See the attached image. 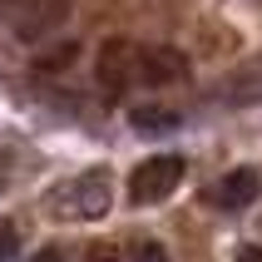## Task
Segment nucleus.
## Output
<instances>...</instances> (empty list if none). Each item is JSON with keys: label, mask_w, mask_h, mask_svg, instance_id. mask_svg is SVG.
Instances as JSON below:
<instances>
[{"label": "nucleus", "mask_w": 262, "mask_h": 262, "mask_svg": "<svg viewBox=\"0 0 262 262\" xmlns=\"http://www.w3.org/2000/svg\"><path fill=\"white\" fill-rule=\"evenodd\" d=\"M55 218H79V223H94L104 218L109 208H114V183L104 168H89V173L70 178V183H59L55 188Z\"/></svg>", "instance_id": "obj_1"}, {"label": "nucleus", "mask_w": 262, "mask_h": 262, "mask_svg": "<svg viewBox=\"0 0 262 262\" xmlns=\"http://www.w3.org/2000/svg\"><path fill=\"white\" fill-rule=\"evenodd\" d=\"M0 15L15 25L20 40H50L70 20V0H0Z\"/></svg>", "instance_id": "obj_2"}, {"label": "nucleus", "mask_w": 262, "mask_h": 262, "mask_svg": "<svg viewBox=\"0 0 262 262\" xmlns=\"http://www.w3.org/2000/svg\"><path fill=\"white\" fill-rule=\"evenodd\" d=\"M183 183V159L178 154H159V159H144L129 173V198L134 203H159Z\"/></svg>", "instance_id": "obj_3"}, {"label": "nucleus", "mask_w": 262, "mask_h": 262, "mask_svg": "<svg viewBox=\"0 0 262 262\" xmlns=\"http://www.w3.org/2000/svg\"><path fill=\"white\" fill-rule=\"evenodd\" d=\"M99 84L109 89V94L139 84V45H129V40H109L99 50Z\"/></svg>", "instance_id": "obj_4"}, {"label": "nucleus", "mask_w": 262, "mask_h": 262, "mask_svg": "<svg viewBox=\"0 0 262 262\" xmlns=\"http://www.w3.org/2000/svg\"><path fill=\"white\" fill-rule=\"evenodd\" d=\"M188 79V59L168 45H139V84H173Z\"/></svg>", "instance_id": "obj_5"}, {"label": "nucleus", "mask_w": 262, "mask_h": 262, "mask_svg": "<svg viewBox=\"0 0 262 262\" xmlns=\"http://www.w3.org/2000/svg\"><path fill=\"white\" fill-rule=\"evenodd\" d=\"M257 193H262L257 168H233V173L213 188V203L228 208V213H237V208H252V203H257Z\"/></svg>", "instance_id": "obj_6"}, {"label": "nucleus", "mask_w": 262, "mask_h": 262, "mask_svg": "<svg viewBox=\"0 0 262 262\" xmlns=\"http://www.w3.org/2000/svg\"><path fill=\"white\" fill-rule=\"evenodd\" d=\"M129 124H134V134H173L178 124H183V114L178 109H168V104H139V109H129Z\"/></svg>", "instance_id": "obj_7"}, {"label": "nucleus", "mask_w": 262, "mask_h": 262, "mask_svg": "<svg viewBox=\"0 0 262 262\" xmlns=\"http://www.w3.org/2000/svg\"><path fill=\"white\" fill-rule=\"evenodd\" d=\"M74 55H79V45L55 40V45H45V50H35V70H64V64H74Z\"/></svg>", "instance_id": "obj_8"}, {"label": "nucleus", "mask_w": 262, "mask_h": 262, "mask_svg": "<svg viewBox=\"0 0 262 262\" xmlns=\"http://www.w3.org/2000/svg\"><path fill=\"white\" fill-rule=\"evenodd\" d=\"M228 99L233 104H248V99H262V64H252V70H243L228 84Z\"/></svg>", "instance_id": "obj_9"}, {"label": "nucleus", "mask_w": 262, "mask_h": 262, "mask_svg": "<svg viewBox=\"0 0 262 262\" xmlns=\"http://www.w3.org/2000/svg\"><path fill=\"white\" fill-rule=\"evenodd\" d=\"M15 248H20L15 228H10V223H0V262H10V257H15Z\"/></svg>", "instance_id": "obj_10"}, {"label": "nucleus", "mask_w": 262, "mask_h": 262, "mask_svg": "<svg viewBox=\"0 0 262 262\" xmlns=\"http://www.w3.org/2000/svg\"><path fill=\"white\" fill-rule=\"evenodd\" d=\"M134 262H168V252H163L159 243H139V248H134Z\"/></svg>", "instance_id": "obj_11"}, {"label": "nucleus", "mask_w": 262, "mask_h": 262, "mask_svg": "<svg viewBox=\"0 0 262 262\" xmlns=\"http://www.w3.org/2000/svg\"><path fill=\"white\" fill-rule=\"evenodd\" d=\"M84 262H114V252H109V248H94V252H89Z\"/></svg>", "instance_id": "obj_12"}, {"label": "nucleus", "mask_w": 262, "mask_h": 262, "mask_svg": "<svg viewBox=\"0 0 262 262\" xmlns=\"http://www.w3.org/2000/svg\"><path fill=\"white\" fill-rule=\"evenodd\" d=\"M35 262H64V252H59V248H45V252H40Z\"/></svg>", "instance_id": "obj_13"}, {"label": "nucleus", "mask_w": 262, "mask_h": 262, "mask_svg": "<svg viewBox=\"0 0 262 262\" xmlns=\"http://www.w3.org/2000/svg\"><path fill=\"white\" fill-rule=\"evenodd\" d=\"M237 262H262V248H243V252H237Z\"/></svg>", "instance_id": "obj_14"}]
</instances>
